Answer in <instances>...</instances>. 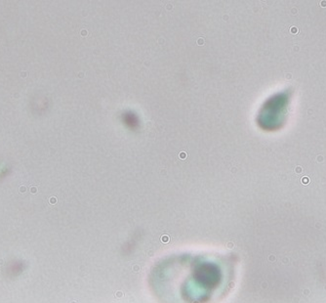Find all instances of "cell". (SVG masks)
Masks as SVG:
<instances>
[{
  "label": "cell",
  "instance_id": "1",
  "mask_svg": "<svg viewBox=\"0 0 326 303\" xmlns=\"http://www.w3.org/2000/svg\"><path fill=\"white\" fill-rule=\"evenodd\" d=\"M291 33H298V28H295V27H292V28H291Z\"/></svg>",
  "mask_w": 326,
  "mask_h": 303
},
{
  "label": "cell",
  "instance_id": "2",
  "mask_svg": "<svg viewBox=\"0 0 326 303\" xmlns=\"http://www.w3.org/2000/svg\"><path fill=\"white\" fill-rule=\"evenodd\" d=\"M302 182H303V183H308V182H309V178H308V177L302 178Z\"/></svg>",
  "mask_w": 326,
  "mask_h": 303
}]
</instances>
